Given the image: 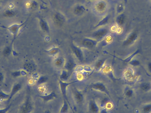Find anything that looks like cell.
<instances>
[{
	"instance_id": "8fae6325",
	"label": "cell",
	"mask_w": 151,
	"mask_h": 113,
	"mask_svg": "<svg viewBox=\"0 0 151 113\" xmlns=\"http://www.w3.org/2000/svg\"><path fill=\"white\" fill-rule=\"evenodd\" d=\"M86 12V8L84 5L81 4H77L73 8V13L77 16L82 15Z\"/></svg>"
},
{
	"instance_id": "f1b7e54d",
	"label": "cell",
	"mask_w": 151,
	"mask_h": 113,
	"mask_svg": "<svg viewBox=\"0 0 151 113\" xmlns=\"http://www.w3.org/2000/svg\"><path fill=\"white\" fill-rule=\"evenodd\" d=\"M27 7L30 8L31 9H34L37 8L38 4L36 1L34 0H31L30 1H28L26 4Z\"/></svg>"
},
{
	"instance_id": "60d3db41",
	"label": "cell",
	"mask_w": 151,
	"mask_h": 113,
	"mask_svg": "<svg viewBox=\"0 0 151 113\" xmlns=\"http://www.w3.org/2000/svg\"><path fill=\"white\" fill-rule=\"evenodd\" d=\"M147 67H148V70L151 72V62L148 63V65H147Z\"/></svg>"
},
{
	"instance_id": "d590c367",
	"label": "cell",
	"mask_w": 151,
	"mask_h": 113,
	"mask_svg": "<svg viewBox=\"0 0 151 113\" xmlns=\"http://www.w3.org/2000/svg\"><path fill=\"white\" fill-rule=\"evenodd\" d=\"M124 9V5L122 3H119L117 5V7H116V12L119 14L122 13V12H123Z\"/></svg>"
},
{
	"instance_id": "5bb4252c",
	"label": "cell",
	"mask_w": 151,
	"mask_h": 113,
	"mask_svg": "<svg viewBox=\"0 0 151 113\" xmlns=\"http://www.w3.org/2000/svg\"><path fill=\"white\" fill-rule=\"evenodd\" d=\"M76 66V63L72 58H69L66 60L65 61V64L64 68L65 69L69 71V72H71Z\"/></svg>"
},
{
	"instance_id": "277c9868",
	"label": "cell",
	"mask_w": 151,
	"mask_h": 113,
	"mask_svg": "<svg viewBox=\"0 0 151 113\" xmlns=\"http://www.w3.org/2000/svg\"><path fill=\"white\" fill-rule=\"evenodd\" d=\"M53 21L54 25L58 27H62L66 21V18L60 12H56L53 15Z\"/></svg>"
},
{
	"instance_id": "ffe728a7",
	"label": "cell",
	"mask_w": 151,
	"mask_h": 113,
	"mask_svg": "<svg viewBox=\"0 0 151 113\" xmlns=\"http://www.w3.org/2000/svg\"><path fill=\"white\" fill-rule=\"evenodd\" d=\"M106 62V59L105 58H101V59H99L97 60L96 62L95 65V69L96 71H99L101 69H102L104 66V64Z\"/></svg>"
},
{
	"instance_id": "b9f144b4",
	"label": "cell",
	"mask_w": 151,
	"mask_h": 113,
	"mask_svg": "<svg viewBox=\"0 0 151 113\" xmlns=\"http://www.w3.org/2000/svg\"><path fill=\"white\" fill-rule=\"evenodd\" d=\"M44 113H52L51 112L50 110H48V109H47V110H45V111L44 112Z\"/></svg>"
},
{
	"instance_id": "ac0fdd59",
	"label": "cell",
	"mask_w": 151,
	"mask_h": 113,
	"mask_svg": "<svg viewBox=\"0 0 151 113\" xmlns=\"http://www.w3.org/2000/svg\"><path fill=\"white\" fill-rule=\"evenodd\" d=\"M75 101L78 104H81L84 100V96L82 93L78 90H75L73 94Z\"/></svg>"
},
{
	"instance_id": "d6a6232c",
	"label": "cell",
	"mask_w": 151,
	"mask_h": 113,
	"mask_svg": "<svg viewBox=\"0 0 151 113\" xmlns=\"http://www.w3.org/2000/svg\"><path fill=\"white\" fill-rule=\"evenodd\" d=\"M10 94H6L2 91H0V101H3L5 100H8Z\"/></svg>"
},
{
	"instance_id": "9c48e42d",
	"label": "cell",
	"mask_w": 151,
	"mask_h": 113,
	"mask_svg": "<svg viewBox=\"0 0 151 113\" xmlns=\"http://www.w3.org/2000/svg\"><path fill=\"white\" fill-rule=\"evenodd\" d=\"M77 81H75L71 82H68L67 81H63L59 80V88H60V91H61V93L63 96L64 97L65 99H66V95H67V89L68 87H69L70 85L76 82Z\"/></svg>"
},
{
	"instance_id": "4fadbf2b",
	"label": "cell",
	"mask_w": 151,
	"mask_h": 113,
	"mask_svg": "<svg viewBox=\"0 0 151 113\" xmlns=\"http://www.w3.org/2000/svg\"><path fill=\"white\" fill-rule=\"evenodd\" d=\"M39 25L41 30L46 33L50 32V27L47 21L43 18H39Z\"/></svg>"
},
{
	"instance_id": "8d00e7d4",
	"label": "cell",
	"mask_w": 151,
	"mask_h": 113,
	"mask_svg": "<svg viewBox=\"0 0 151 113\" xmlns=\"http://www.w3.org/2000/svg\"><path fill=\"white\" fill-rule=\"evenodd\" d=\"M130 65L133 66H137L140 65V62L138 60L136 59H133L129 62Z\"/></svg>"
},
{
	"instance_id": "ee69618b",
	"label": "cell",
	"mask_w": 151,
	"mask_h": 113,
	"mask_svg": "<svg viewBox=\"0 0 151 113\" xmlns=\"http://www.w3.org/2000/svg\"><path fill=\"white\" fill-rule=\"evenodd\" d=\"M88 1H93V0H88Z\"/></svg>"
},
{
	"instance_id": "74e56055",
	"label": "cell",
	"mask_w": 151,
	"mask_h": 113,
	"mask_svg": "<svg viewBox=\"0 0 151 113\" xmlns=\"http://www.w3.org/2000/svg\"><path fill=\"white\" fill-rule=\"evenodd\" d=\"M11 107V104H10L8 107H6L5 108L0 109V113H7V112L10 109Z\"/></svg>"
},
{
	"instance_id": "52a82bcc",
	"label": "cell",
	"mask_w": 151,
	"mask_h": 113,
	"mask_svg": "<svg viewBox=\"0 0 151 113\" xmlns=\"http://www.w3.org/2000/svg\"><path fill=\"white\" fill-rule=\"evenodd\" d=\"M72 51L74 56L80 62H83L84 59V55L82 50L78 46L72 44L71 45Z\"/></svg>"
},
{
	"instance_id": "d6986e66",
	"label": "cell",
	"mask_w": 151,
	"mask_h": 113,
	"mask_svg": "<svg viewBox=\"0 0 151 113\" xmlns=\"http://www.w3.org/2000/svg\"><path fill=\"white\" fill-rule=\"evenodd\" d=\"M110 15H106L105 17L102 19L99 23L96 25V28H99L100 27H102L103 26L106 25L107 24H108L110 20Z\"/></svg>"
},
{
	"instance_id": "83f0119b",
	"label": "cell",
	"mask_w": 151,
	"mask_h": 113,
	"mask_svg": "<svg viewBox=\"0 0 151 113\" xmlns=\"http://www.w3.org/2000/svg\"><path fill=\"white\" fill-rule=\"evenodd\" d=\"M27 72L25 70H18L12 72V75L14 77H18L20 76H24L27 75Z\"/></svg>"
},
{
	"instance_id": "d4e9b609",
	"label": "cell",
	"mask_w": 151,
	"mask_h": 113,
	"mask_svg": "<svg viewBox=\"0 0 151 113\" xmlns=\"http://www.w3.org/2000/svg\"><path fill=\"white\" fill-rule=\"evenodd\" d=\"M23 69L26 72H31L34 70L35 69V66L33 63L28 62L24 64L23 65Z\"/></svg>"
},
{
	"instance_id": "e0dca14e",
	"label": "cell",
	"mask_w": 151,
	"mask_h": 113,
	"mask_svg": "<svg viewBox=\"0 0 151 113\" xmlns=\"http://www.w3.org/2000/svg\"><path fill=\"white\" fill-rule=\"evenodd\" d=\"M39 97L43 100L45 102L51 101L57 98V95L54 91H52L51 93L44 95H41L39 96Z\"/></svg>"
},
{
	"instance_id": "8992f818",
	"label": "cell",
	"mask_w": 151,
	"mask_h": 113,
	"mask_svg": "<svg viewBox=\"0 0 151 113\" xmlns=\"http://www.w3.org/2000/svg\"><path fill=\"white\" fill-rule=\"evenodd\" d=\"M108 3L105 0H96L94 4V8L97 13H102L107 9Z\"/></svg>"
},
{
	"instance_id": "f546056e",
	"label": "cell",
	"mask_w": 151,
	"mask_h": 113,
	"mask_svg": "<svg viewBox=\"0 0 151 113\" xmlns=\"http://www.w3.org/2000/svg\"><path fill=\"white\" fill-rule=\"evenodd\" d=\"M140 88L143 91L147 92L151 89V84L149 83H143L140 84Z\"/></svg>"
},
{
	"instance_id": "4316f807",
	"label": "cell",
	"mask_w": 151,
	"mask_h": 113,
	"mask_svg": "<svg viewBox=\"0 0 151 113\" xmlns=\"http://www.w3.org/2000/svg\"><path fill=\"white\" fill-rule=\"evenodd\" d=\"M16 14V13L12 9H6L3 13V16L6 18H12Z\"/></svg>"
},
{
	"instance_id": "5b68a950",
	"label": "cell",
	"mask_w": 151,
	"mask_h": 113,
	"mask_svg": "<svg viewBox=\"0 0 151 113\" xmlns=\"http://www.w3.org/2000/svg\"><path fill=\"white\" fill-rule=\"evenodd\" d=\"M138 34L137 32L133 31L131 32L127 36L126 39L123 42V45L127 46L133 44L138 40Z\"/></svg>"
},
{
	"instance_id": "7a4b0ae2",
	"label": "cell",
	"mask_w": 151,
	"mask_h": 113,
	"mask_svg": "<svg viewBox=\"0 0 151 113\" xmlns=\"http://www.w3.org/2000/svg\"><path fill=\"white\" fill-rule=\"evenodd\" d=\"M109 32V29L107 27H100L91 34V38L95 39L99 42L105 39Z\"/></svg>"
},
{
	"instance_id": "1f68e13d",
	"label": "cell",
	"mask_w": 151,
	"mask_h": 113,
	"mask_svg": "<svg viewBox=\"0 0 151 113\" xmlns=\"http://www.w3.org/2000/svg\"><path fill=\"white\" fill-rule=\"evenodd\" d=\"M47 80H48V77L45 76H42L40 77L37 80V84L38 85H41L46 83Z\"/></svg>"
},
{
	"instance_id": "3957f363",
	"label": "cell",
	"mask_w": 151,
	"mask_h": 113,
	"mask_svg": "<svg viewBox=\"0 0 151 113\" xmlns=\"http://www.w3.org/2000/svg\"><path fill=\"white\" fill-rule=\"evenodd\" d=\"M33 109L32 102L31 98L27 96L25 102L20 109V113H31Z\"/></svg>"
},
{
	"instance_id": "836d02e7",
	"label": "cell",
	"mask_w": 151,
	"mask_h": 113,
	"mask_svg": "<svg viewBox=\"0 0 151 113\" xmlns=\"http://www.w3.org/2000/svg\"><path fill=\"white\" fill-rule=\"evenodd\" d=\"M142 111L144 113H151V103L146 104L143 107Z\"/></svg>"
},
{
	"instance_id": "7bdbcfd3",
	"label": "cell",
	"mask_w": 151,
	"mask_h": 113,
	"mask_svg": "<svg viewBox=\"0 0 151 113\" xmlns=\"http://www.w3.org/2000/svg\"><path fill=\"white\" fill-rule=\"evenodd\" d=\"M1 4V0H0V5Z\"/></svg>"
},
{
	"instance_id": "e575fe53",
	"label": "cell",
	"mask_w": 151,
	"mask_h": 113,
	"mask_svg": "<svg viewBox=\"0 0 151 113\" xmlns=\"http://www.w3.org/2000/svg\"><path fill=\"white\" fill-rule=\"evenodd\" d=\"M125 94L126 97H131L133 95V91L132 89L129 88H127L125 89Z\"/></svg>"
},
{
	"instance_id": "30bf717a",
	"label": "cell",
	"mask_w": 151,
	"mask_h": 113,
	"mask_svg": "<svg viewBox=\"0 0 151 113\" xmlns=\"http://www.w3.org/2000/svg\"><path fill=\"white\" fill-rule=\"evenodd\" d=\"M98 41L92 38H85L81 43L82 46L84 47L91 49L94 48L97 45Z\"/></svg>"
},
{
	"instance_id": "7c38bea8",
	"label": "cell",
	"mask_w": 151,
	"mask_h": 113,
	"mask_svg": "<svg viewBox=\"0 0 151 113\" xmlns=\"http://www.w3.org/2000/svg\"><path fill=\"white\" fill-rule=\"evenodd\" d=\"M22 88V84L21 83H17L15 84L12 88L11 93L10 94V96L8 99V101H10V100L13 98V97L15 95V94H17L21 90Z\"/></svg>"
},
{
	"instance_id": "6da1fadb",
	"label": "cell",
	"mask_w": 151,
	"mask_h": 113,
	"mask_svg": "<svg viewBox=\"0 0 151 113\" xmlns=\"http://www.w3.org/2000/svg\"><path fill=\"white\" fill-rule=\"evenodd\" d=\"M27 20L25 21L21 24H14L8 27H6L4 25H0V27L5 29H7L13 36V42H14L15 39L17 38L18 36V33L19 32L20 30L22 28L23 26L25 25V24L26 23Z\"/></svg>"
},
{
	"instance_id": "603a6c76",
	"label": "cell",
	"mask_w": 151,
	"mask_h": 113,
	"mask_svg": "<svg viewBox=\"0 0 151 113\" xmlns=\"http://www.w3.org/2000/svg\"><path fill=\"white\" fill-rule=\"evenodd\" d=\"M70 72L64 69L61 72L60 75V80L63 81H67L70 78Z\"/></svg>"
},
{
	"instance_id": "cb8c5ba5",
	"label": "cell",
	"mask_w": 151,
	"mask_h": 113,
	"mask_svg": "<svg viewBox=\"0 0 151 113\" xmlns=\"http://www.w3.org/2000/svg\"><path fill=\"white\" fill-rule=\"evenodd\" d=\"M126 20V16L123 13H121L116 17V22L119 26H122L124 25Z\"/></svg>"
},
{
	"instance_id": "ba28073f",
	"label": "cell",
	"mask_w": 151,
	"mask_h": 113,
	"mask_svg": "<svg viewBox=\"0 0 151 113\" xmlns=\"http://www.w3.org/2000/svg\"><path fill=\"white\" fill-rule=\"evenodd\" d=\"M91 88L93 90L100 91V92H103V93H106L109 95L108 91H107L106 85L101 82H97L93 83L91 86Z\"/></svg>"
},
{
	"instance_id": "4dcf8cb0",
	"label": "cell",
	"mask_w": 151,
	"mask_h": 113,
	"mask_svg": "<svg viewBox=\"0 0 151 113\" xmlns=\"http://www.w3.org/2000/svg\"><path fill=\"white\" fill-rule=\"evenodd\" d=\"M140 51L139 49H138L135 52L133 53V54H131L130 56H129L128 57L126 58V59H124L123 60V61L125 62L126 63H129L131 60H133V58H134V56H136L137 54H138L140 53Z\"/></svg>"
},
{
	"instance_id": "f35d334b",
	"label": "cell",
	"mask_w": 151,
	"mask_h": 113,
	"mask_svg": "<svg viewBox=\"0 0 151 113\" xmlns=\"http://www.w3.org/2000/svg\"><path fill=\"white\" fill-rule=\"evenodd\" d=\"M4 75L2 72H0V84L1 83L4 81Z\"/></svg>"
},
{
	"instance_id": "bcb514c9",
	"label": "cell",
	"mask_w": 151,
	"mask_h": 113,
	"mask_svg": "<svg viewBox=\"0 0 151 113\" xmlns=\"http://www.w3.org/2000/svg\"></svg>"
},
{
	"instance_id": "9a60e30c",
	"label": "cell",
	"mask_w": 151,
	"mask_h": 113,
	"mask_svg": "<svg viewBox=\"0 0 151 113\" xmlns=\"http://www.w3.org/2000/svg\"><path fill=\"white\" fill-rule=\"evenodd\" d=\"M88 109L90 112L91 113H98L100 112V107L95 101L91 100L89 102Z\"/></svg>"
},
{
	"instance_id": "484cf974",
	"label": "cell",
	"mask_w": 151,
	"mask_h": 113,
	"mask_svg": "<svg viewBox=\"0 0 151 113\" xmlns=\"http://www.w3.org/2000/svg\"><path fill=\"white\" fill-rule=\"evenodd\" d=\"M69 111V106L68 102L65 99H64L63 105L60 109L59 113H68Z\"/></svg>"
},
{
	"instance_id": "7402d4cb",
	"label": "cell",
	"mask_w": 151,
	"mask_h": 113,
	"mask_svg": "<svg viewBox=\"0 0 151 113\" xmlns=\"http://www.w3.org/2000/svg\"><path fill=\"white\" fill-rule=\"evenodd\" d=\"M13 42L12 41L11 42V44L9 45L6 46L3 50L2 51V54L3 56H5L6 57H8V56L10 55L13 51Z\"/></svg>"
},
{
	"instance_id": "2e32d148",
	"label": "cell",
	"mask_w": 151,
	"mask_h": 113,
	"mask_svg": "<svg viewBox=\"0 0 151 113\" xmlns=\"http://www.w3.org/2000/svg\"><path fill=\"white\" fill-rule=\"evenodd\" d=\"M65 61L66 60L63 57H58L54 59L53 64L56 68L61 69L64 67Z\"/></svg>"
},
{
	"instance_id": "44dd1931",
	"label": "cell",
	"mask_w": 151,
	"mask_h": 113,
	"mask_svg": "<svg viewBox=\"0 0 151 113\" xmlns=\"http://www.w3.org/2000/svg\"><path fill=\"white\" fill-rule=\"evenodd\" d=\"M46 52L50 56H52V57H55L58 55V53H60V50L58 47H57V46H53L51 49L46 51Z\"/></svg>"
},
{
	"instance_id": "ab89813d",
	"label": "cell",
	"mask_w": 151,
	"mask_h": 113,
	"mask_svg": "<svg viewBox=\"0 0 151 113\" xmlns=\"http://www.w3.org/2000/svg\"><path fill=\"white\" fill-rule=\"evenodd\" d=\"M100 113H108L107 110L106 109L103 108L100 109Z\"/></svg>"
},
{
	"instance_id": "f6af8a7d",
	"label": "cell",
	"mask_w": 151,
	"mask_h": 113,
	"mask_svg": "<svg viewBox=\"0 0 151 113\" xmlns=\"http://www.w3.org/2000/svg\"><path fill=\"white\" fill-rule=\"evenodd\" d=\"M1 103H0V107H1Z\"/></svg>"
}]
</instances>
